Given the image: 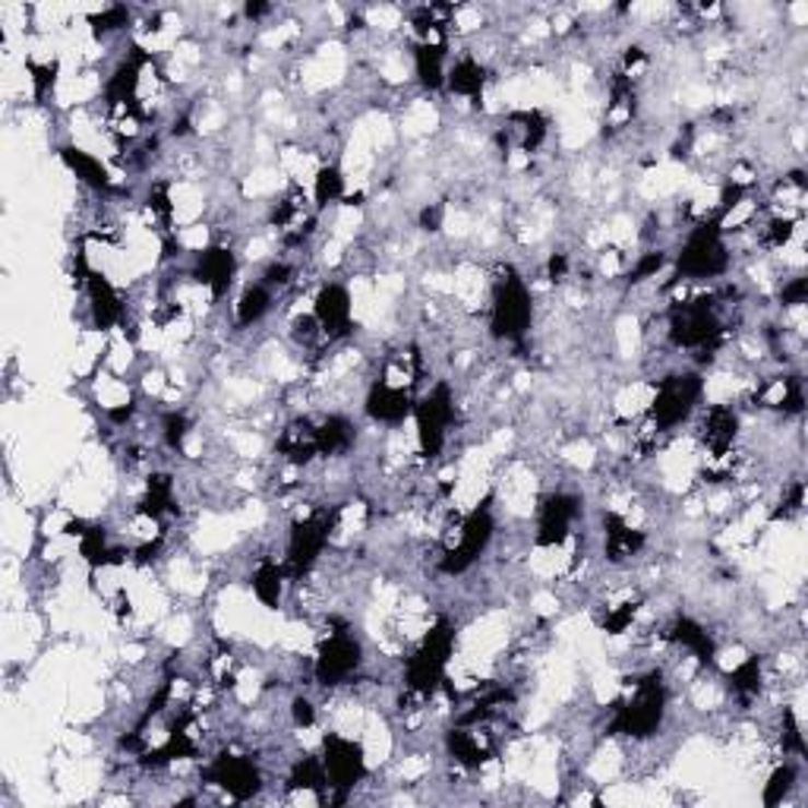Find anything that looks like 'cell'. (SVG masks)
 <instances>
[{"label":"cell","instance_id":"obj_27","mask_svg":"<svg viewBox=\"0 0 808 808\" xmlns=\"http://www.w3.org/2000/svg\"><path fill=\"white\" fill-rule=\"evenodd\" d=\"M446 89L452 95H458V98L480 102V98H483V89H487V67L471 55L458 57V60L448 67Z\"/></svg>","mask_w":808,"mask_h":808},{"label":"cell","instance_id":"obj_8","mask_svg":"<svg viewBox=\"0 0 808 808\" xmlns=\"http://www.w3.org/2000/svg\"><path fill=\"white\" fill-rule=\"evenodd\" d=\"M363 644L348 622H332V632L319 642L313 657V679L323 689H341L363 669Z\"/></svg>","mask_w":808,"mask_h":808},{"label":"cell","instance_id":"obj_40","mask_svg":"<svg viewBox=\"0 0 808 808\" xmlns=\"http://www.w3.org/2000/svg\"><path fill=\"white\" fill-rule=\"evenodd\" d=\"M669 266V253L667 250H647L635 259V266L629 269V284H642L647 279H657L664 269Z\"/></svg>","mask_w":808,"mask_h":808},{"label":"cell","instance_id":"obj_11","mask_svg":"<svg viewBox=\"0 0 808 808\" xmlns=\"http://www.w3.org/2000/svg\"><path fill=\"white\" fill-rule=\"evenodd\" d=\"M414 423H418L420 458L433 461L443 455L448 430L455 423V391L448 383H436L426 395L414 401Z\"/></svg>","mask_w":808,"mask_h":808},{"label":"cell","instance_id":"obj_17","mask_svg":"<svg viewBox=\"0 0 808 808\" xmlns=\"http://www.w3.org/2000/svg\"><path fill=\"white\" fill-rule=\"evenodd\" d=\"M414 395L408 386H395L389 379H376L366 398H363V411L366 418L379 426H401L408 418H414Z\"/></svg>","mask_w":808,"mask_h":808},{"label":"cell","instance_id":"obj_22","mask_svg":"<svg viewBox=\"0 0 808 808\" xmlns=\"http://www.w3.org/2000/svg\"><path fill=\"white\" fill-rule=\"evenodd\" d=\"M276 452H279L288 465H294V468L313 465L319 458V452H316V420H291L279 433V440H276Z\"/></svg>","mask_w":808,"mask_h":808},{"label":"cell","instance_id":"obj_3","mask_svg":"<svg viewBox=\"0 0 808 808\" xmlns=\"http://www.w3.org/2000/svg\"><path fill=\"white\" fill-rule=\"evenodd\" d=\"M729 262H733V256L726 247V231L721 227V222L717 219L698 222L686 234L679 253L672 256V281H679V284L692 281L695 284V281L724 279L729 272Z\"/></svg>","mask_w":808,"mask_h":808},{"label":"cell","instance_id":"obj_41","mask_svg":"<svg viewBox=\"0 0 808 808\" xmlns=\"http://www.w3.org/2000/svg\"><path fill=\"white\" fill-rule=\"evenodd\" d=\"M781 746L783 754H793V758H806V739H803V726L793 707H783L781 721Z\"/></svg>","mask_w":808,"mask_h":808},{"label":"cell","instance_id":"obj_28","mask_svg":"<svg viewBox=\"0 0 808 808\" xmlns=\"http://www.w3.org/2000/svg\"><path fill=\"white\" fill-rule=\"evenodd\" d=\"M446 45H433V42H418L414 45V77L426 92H440L446 89Z\"/></svg>","mask_w":808,"mask_h":808},{"label":"cell","instance_id":"obj_13","mask_svg":"<svg viewBox=\"0 0 808 808\" xmlns=\"http://www.w3.org/2000/svg\"><path fill=\"white\" fill-rule=\"evenodd\" d=\"M582 518V500L575 493H550L537 505V528H534V547L557 550L562 547Z\"/></svg>","mask_w":808,"mask_h":808},{"label":"cell","instance_id":"obj_47","mask_svg":"<svg viewBox=\"0 0 808 808\" xmlns=\"http://www.w3.org/2000/svg\"><path fill=\"white\" fill-rule=\"evenodd\" d=\"M262 281L272 288V291H281V288H288L291 281H294V266L291 262H284V259H276V262H269L266 266V272H262Z\"/></svg>","mask_w":808,"mask_h":808},{"label":"cell","instance_id":"obj_9","mask_svg":"<svg viewBox=\"0 0 808 808\" xmlns=\"http://www.w3.org/2000/svg\"><path fill=\"white\" fill-rule=\"evenodd\" d=\"M319 761L326 771V783H329V803L341 806L348 803V796L366 781L370 768H366V752L358 739L341 736V733H326L323 746H319Z\"/></svg>","mask_w":808,"mask_h":808},{"label":"cell","instance_id":"obj_37","mask_svg":"<svg viewBox=\"0 0 808 808\" xmlns=\"http://www.w3.org/2000/svg\"><path fill=\"white\" fill-rule=\"evenodd\" d=\"M190 430H194V420L187 418V411H167L162 418V440L174 455H184Z\"/></svg>","mask_w":808,"mask_h":808},{"label":"cell","instance_id":"obj_21","mask_svg":"<svg viewBox=\"0 0 808 808\" xmlns=\"http://www.w3.org/2000/svg\"><path fill=\"white\" fill-rule=\"evenodd\" d=\"M667 639L676 647L689 651L701 667H714L717 664V642H714V635L698 619H692V616H676L667 625Z\"/></svg>","mask_w":808,"mask_h":808},{"label":"cell","instance_id":"obj_43","mask_svg":"<svg viewBox=\"0 0 808 808\" xmlns=\"http://www.w3.org/2000/svg\"><path fill=\"white\" fill-rule=\"evenodd\" d=\"M89 26L95 35H112V32H120V28L130 26V10L127 7H105L102 13H92L89 16Z\"/></svg>","mask_w":808,"mask_h":808},{"label":"cell","instance_id":"obj_50","mask_svg":"<svg viewBox=\"0 0 808 808\" xmlns=\"http://www.w3.org/2000/svg\"><path fill=\"white\" fill-rule=\"evenodd\" d=\"M272 13V7L269 3H244V16L256 23V20H262V16H269Z\"/></svg>","mask_w":808,"mask_h":808},{"label":"cell","instance_id":"obj_32","mask_svg":"<svg viewBox=\"0 0 808 808\" xmlns=\"http://www.w3.org/2000/svg\"><path fill=\"white\" fill-rule=\"evenodd\" d=\"M177 512V496H174V480L167 475H152L145 480V496L137 505V515L162 522L165 515Z\"/></svg>","mask_w":808,"mask_h":808},{"label":"cell","instance_id":"obj_33","mask_svg":"<svg viewBox=\"0 0 808 808\" xmlns=\"http://www.w3.org/2000/svg\"><path fill=\"white\" fill-rule=\"evenodd\" d=\"M729 682V692L736 695V701L742 707H749L752 701H758L761 689H764V667H761V657H746L739 667H733V672L726 676Z\"/></svg>","mask_w":808,"mask_h":808},{"label":"cell","instance_id":"obj_49","mask_svg":"<svg viewBox=\"0 0 808 808\" xmlns=\"http://www.w3.org/2000/svg\"><path fill=\"white\" fill-rule=\"evenodd\" d=\"M565 276H569V256L565 253H553L547 259V279L559 284V281H565Z\"/></svg>","mask_w":808,"mask_h":808},{"label":"cell","instance_id":"obj_2","mask_svg":"<svg viewBox=\"0 0 808 808\" xmlns=\"http://www.w3.org/2000/svg\"><path fill=\"white\" fill-rule=\"evenodd\" d=\"M455 642H458V632L455 625L448 622L446 616H440L426 635L420 639V644L411 651L408 664H405V689L408 695L414 698H433L443 686H446L448 664H452V654H455Z\"/></svg>","mask_w":808,"mask_h":808},{"label":"cell","instance_id":"obj_44","mask_svg":"<svg viewBox=\"0 0 808 808\" xmlns=\"http://www.w3.org/2000/svg\"><path fill=\"white\" fill-rule=\"evenodd\" d=\"M145 206H149V212L162 224L174 222V199H171V187L167 184H152L149 194H145Z\"/></svg>","mask_w":808,"mask_h":808},{"label":"cell","instance_id":"obj_29","mask_svg":"<svg viewBox=\"0 0 808 808\" xmlns=\"http://www.w3.org/2000/svg\"><path fill=\"white\" fill-rule=\"evenodd\" d=\"M272 304H276V291L266 284V281H256V284H247L234 304V323L241 329H253L259 326L269 313H272Z\"/></svg>","mask_w":808,"mask_h":808},{"label":"cell","instance_id":"obj_4","mask_svg":"<svg viewBox=\"0 0 808 808\" xmlns=\"http://www.w3.org/2000/svg\"><path fill=\"white\" fill-rule=\"evenodd\" d=\"M667 335L672 348L717 351L726 335L724 319H721V297L695 294V297L676 301L667 313Z\"/></svg>","mask_w":808,"mask_h":808},{"label":"cell","instance_id":"obj_18","mask_svg":"<svg viewBox=\"0 0 808 808\" xmlns=\"http://www.w3.org/2000/svg\"><path fill=\"white\" fill-rule=\"evenodd\" d=\"M194 279L209 291L212 301H222L237 279V253L224 244H209L194 256Z\"/></svg>","mask_w":808,"mask_h":808},{"label":"cell","instance_id":"obj_34","mask_svg":"<svg viewBox=\"0 0 808 808\" xmlns=\"http://www.w3.org/2000/svg\"><path fill=\"white\" fill-rule=\"evenodd\" d=\"M348 196V180H344V171L329 162V165H319L316 177H313V209L323 212L329 206L344 202Z\"/></svg>","mask_w":808,"mask_h":808},{"label":"cell","instance_id":"obj_36","mask_svg":"<svg viewBox=\"0 0 808 808\" xmlns=\"http://www.w3.org/2000/svg\"><path fill=\"white\" fill-rule=\"evenodd\" d=\"M642 613V600L639 597H629V600H619L613 604L604 619H600V629L607 632V635H625L632 625H635V619Z\"/></svg>","mask_w":808,"mask_h":808},{"label":"cell","instance_id":"obj_30","mask_svg":"<svg viewBox=\"0 0 808 808\" xmlns=\"http://www.w3.org/2000/svg\"><path fill=\"white\" fill-rule=\"evenodd\" d=\"M288 793H316L319 803L329 799V783H326V771H323V761L319 754H301L291 771H288V781H284Z\"/></svg>","mask_w":808,"mask_h":808},{"label":"cell","instance_id":"obj_1","mask_svg":"<svg viewBox=\"0 0 808 808\" xmlns=\"http://www.w3.org/2000/svg\"><path fill=\"white\" fill-rule=\"evenodd\" d=\"M667 682L657 669L639 676L629 692L613 704V721H610V733L613 736H625L632 742H642L660 733V726L667 721Z\"/></svg>","mask_w":808,"mask_h":808},{"label":"cell","instance_id":"obj_48","mask_svg":"<svg viewBox=\"0 0 808 808\" xmlns=\"http://www.w3.org/2000/svg\"><path fill=\"white\" fill-rule=\"evenodd\" d=\"M443 224H446V206H443V202L423 206V212H420V227H423V231L436 234V231H443Z\"/></svg>","mask_w":808,"mask_h":808},{"label":"cell","instance_id":"obj_20","mask_svg":"<svg viewBox=\"0 0 808 808\" xmlns=\"http://www.w3.org/2000/svg\"><path fill=\"white\" fill-rule=\"evenodd\" d=\"M647 547L644 530L632 528L622 515L616 512H604V557L613 565L632 562Z\"/></svg>","mask_w":808,"mask_h":808},{"label":"cell","instance_id":"obj_31","mask_svg":"<svg viewBox=\"0 0 808 808\" xmlns=\"http://www.w3.org/2000/svg\"><path fill=\"white\" fill-rule=\"evenodd\" d=\"M508 133H515V140L522 145V152H537L547 137H550V117L543 112H512L508 114V124H505Z\"/></svg>","mask_w":808,"mask_h":808},{"label":"cell","instance_id":"obj_23","mask_svg":"<svg viewBox=\"0 0 808 808\" xmlns=\"http://www.w3.org/2000/svg\"><path fill=\"white\" fill-rule=\"evenodd\" d=\"M754 401L761 408H774L783 414H803L806 411V389L799 376H774L764 379V386L754 391Z\"/></svg>","mask_w":808,"mask_h":808},{"label":"cell","instance_id":"obj_45","mask_svg":"<svg viewBox=\"0 0 808 808\" xmlns=\"http://www.w3.org/2000/svg\"><path fill=\"white\" fill-rule=\"evenodd\" d=\"M808 301V279L806 276H793L781 284V307L796 309Z\"/></svg>","mask_w":808,"mask_h":808},{"label":"cell","instance_id":"obj_25","mask_svg":"<svg viewBox=\"0 0 808 808\" xmlns=\"http://www.w3.org/2000/svg\"><path fill=\"white\" fill-rule=\"evenodd\" d=\"M60 162L70 167V174H77V180L85 184L89 190H98V194H108L112 190V171L105 167L102 159H95L92 152H85L80 145H60L57 149Z\"/></svg>","mask_w":808,"mask_h":808},{"label":"cell","instance_id":"obj_24","mask_svg":"<svg viewBox=\"0 0 808 808\" xmlns=\"http://www.w3.org/2000/svg\"><path fill=\"white\" fill-rule=\"evenodd\" d=\"M358 443V423L344 414L316 420V452L319 458H341Z\"/></svg>","mask_w":808,"mask_h":808},{"label":"cell","instance_id":"obj_19","mask_svg":"<svg viewBox=\"0 0 808 808\" xmlns=\"http://www.w3.org/2000/svg\"><path fill=\"white\" fill-rule=\"evenodd\" d=\"M446 752L458 768L480 771L493 758V742L487 733H480V724H455L446 733Z\"/></svg>","mask_w":808,"mask_h":808},{"label":"cell","instance_id":"obj_14","mask_svg":"<svg viewBox=\"0 0 808 808\" xmlns=\"http://www.w3.org/2000/svg\"><path fill=\"white\" fill-rule=\"evenodd\" d=\"M739 411L733 405H711L701 411L698 420V443L711 461H726L739 440Z\"/></svg>","mask_w":808,"mask_h":808},{"label":"cell","instance_id":"obj_5","mask_svg":"<svg viewBox=\"0 0 808 808\" xmlns=\"http://www.w3.org/2000/svg\"><path fill=\"white\" fill-rule=\"evenodd\" d=\"M534 326V294L518 269L505 266L490 294V335L496 341L522 344Z\"/></svg>","mask_w":808,"mask_h":808},{"label":"cell","instance_id":"obj_38","mask_svg":"<svg viewBox=\"0 0 808 808\" xmlns=\"http://www.w3.org/2000/svg\"><path fill=\"white\" fill-rule=\"evenodd\" d=\"M796 231H799V219H771V222L764 224V231H761V247H768V250H783V247H789L793 244V237H796Z\"/></svg>","mask_w":808,"mask_h":808},{"label":"cell","instance_id":"obj_46","mask_svg":"<svg viewBox=\"0 0 808 808\" xmlns=\"http://www.w3.org/2000/svg\"><path fill=\"white\" fill-rule=\"evenodd\" d=\"M316 717H319L316 714V704L307 695H294V701H291V724L297 726V729H313Z\"/></svg>","mask_w":808,"mask_h":808},{"label":"cell","instance_id":"obj_42","mask_svg":"<svg viewBox=\"0 0 808 808\" xmlns=\"http://www.w3.org/2000/svg\"><path fill=\"white\" fill-rule=\"evenodd\" d=\"M57 70H60V63L57 60H45V63H35V60H28V80H32V92H35V98L42 102V98H48L51 92H55L57 85Z\"/></svg>","mask_w":808,"mask_h":808},{"label":"cell","instance_id":"obj_7","mask_svg":"<svg viewBox=\"0 0 808 808\" xmlns=\"http://www.w3.org/2000/svg\"><path fill=\"white\" fill-rule=\"evenodd\" d=\"M704 401V376L698 370H679L657 379V389L647 408L654 433H672L676 426L695 418Z\"/></svg>","mask_w":808,"mask_h":808},{"label":"cell","instance_id":"obj_35","mask_svg":"<svg viewBox=\"0 0 808 808\" xmlns=\"http://www.w3.org/2000/svg\"><path fill=\"white\" fill-rule=\"evenodd\" d=\"M796 781H799V771H796V764H793V761H783V764H777V768L771 771L768 783H764V789H761V803H764L768 808L783 806V803L789 799V793L796 789Z\"/></svg>","mask_w":808,"mask_h":808},{"label":"cell","instance_id":"obj_6","mask_svg":"<svg viewBox=\"0 0 808 808\" xmlns=\"http://www.w3.org/2000/svg\"><path fill=\"white\" fill-rule=\"evenodd\" d=\"M341 522V505L332 508H313L309 515L297 518L288 530V547H284V572L291 582H304L316 562L323 559L335 528Z\"/></svg>","mask_w":808,"mask_h":808},{"label":"cell","instance_id":"obj_15","mask_svg":"<svg viewBox=\"0 0 808 808\" xmlns=\"http://www.w3.org/2000/svg\"><path fill=\"white\" fill-rule=\"evenodd\" d=\"M313 316L323 329V338L335 344L341 338H348L354 329V304H351V291L338 281H329L316 291L313 297Z\"/></svg>","mask_w":808,"mask_h":808},{"label":"cell","instance_id":"obj_12","mask_svg":"<svg viewBox=\"0 0 808 808\" xmlns=\"http://www.w3.org/2000/svg\"><path fill=\"white\" fill-rule=\"evenodd\" d=\"M199 777L206 786L222 789L234 803H250L262 789V771L256 758L247 752H234V749H224L215 758H209Z\"/></svg>","mask_w":808,"mask_h":808},{"label":"cell","instance_id":"obj_39","mask_svg":"<svg viewBox=\"0 0 808 808\" xmlns=\"http://www.w3.org/2000/svg\"><path fill=\"white\" fill-rule=\"evenodd\" d=\"M803 505H806V483L803 480H793L789 487H783V496L777 502V508L771 512V522H793L803 515Z\"/></svg>","mask_w":808,"mask_h":808},{"label":"cell","instance_id":"obj_10","mask_svg":"<svg viewBox=\"0 0 808 808\" xmlns=\"http://www.w3.org/2000/svg\"><path fill=\"white\" fill-rule=\"evenodd\" d=\"M493 537H496L493 508H490V502H480L477 508H471V512L458 522V537L443 550L440 569H443L446 575H452V578H455V575H465L477 559L490 550Z\"/></svg>","mask_w":808,"mask_h":808},{"label":"cell","instance_id":"obj_26","mask_svg":"<svg viewBox=\"0 0 808 808\" xmlns=\"http://www.w3.org/2000/svg\"><path fill=\"white\" fill-rule=\"evenodd\" d=\"M288 572H284V562H276L272 557H262L256 562L250 575V590L253 597L266 607V610H279L281 600H284V585H288Z\"/></svg>","mask_w":808,"mask_h":808},{"label":"cell","instance_id":"obj_16","mask_svg":"<svg viewBox=\"0 0 808 808\" xmlns=\"http://www.w3.org/2000/svg\"><path fill=\"white\" fill-rule=\"evenodd\" d=\"M83 291H85V307H89V323L92 329L98 332H112L117 329L124 319H127V307H124V294L117 291L108 276L102 272H92L83 269Z\"/></svg>","mask_w":808,"mask_h":808}]
</instances>
